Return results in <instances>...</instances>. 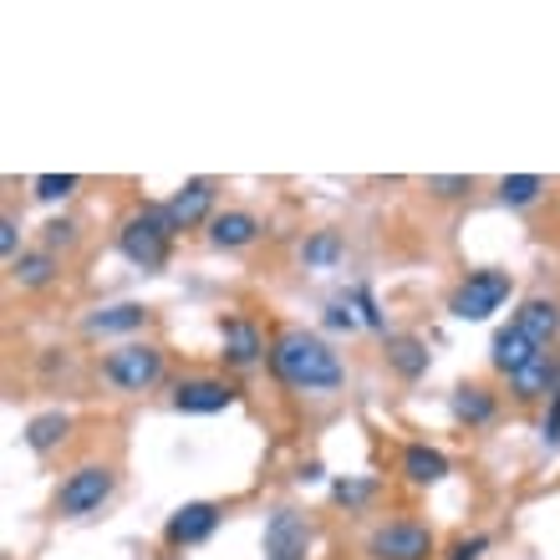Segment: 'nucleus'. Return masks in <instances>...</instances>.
I'll list each match as a JSON object with an SVG mask.
<instances>
[{
    "label": "nucleus",
    "instance_id": "obj_1",
    "mask_svg": "<svg viewBox=\"0 0 560 560\" xmlns=\"http://www.w3.org/2000/svg\"><path fill=\"white\" fill-rule=\"evenodd\" d=\"M270 372H276L285 387L316 393V398H326V393H337V387L347 383V368H341V357L331 352V341L306 331V326L276 331V341H270Z\"/></svg>",
    "mask_w": 560,
    "mask_h": 560
},
{
    "label": "nucleus",
    "instance_id": "obj_2",
    "mask_svg": "<svg viewBox=\"0 0 560 560\" xmlns=\"http://www.w3.org/2000/svg\"><path fill=\"white\" fill-rule=\"evenodd\" d=\"M168 245H174V224L163 205H138L128 220L118 224V250L128 266L138 270H163L168 266Z\"/></svg>",
    "mask_w": 560,
    "mask_h": 560
},
{
    "label": "nucleus",
    "instance_id": "obj_3",
    "mask_svg": "<svg viewBox=\"0 0 560 560\" xmlns=\"http://www.w3.org/2000/svg\"><path fill=\"white\" fill-rule=\"evenodd\" d=\"M510 291H515V276L510 270H469V276L454 285V295H448V316H458V322H489L494 311L510 301Z\"/></svg>",
    "mask_w": 560,
    "mask_h": 560
},
{
    "label": "nucleus",
    "instance_id": "obj_4",
    "mask_svg": "<svg viewBox=\"0 0 560 560\" xmlns=\"http://www.w3.org/2000/svg\"><path fill=\"white\" fill-rule=\"evenodd\" d=\"M163 377V352L153 341H122L118 352L103 357V383L118 393H148Z\"/></svg>",
    "mask_w": 560,
    "mask_h": 560
},
{
    "label": "nucleus",
    "instance_id": "obj_5",
    "mask_svg": "<svg viewBox=\"0 0 560 560\" xmlns=\"http://www.w3.org/2000/svg\"><path fill=\"white\" fill-rule=\"evenodd\" d=\"M113 485H118V474L107 469V464H82V469H72L67 474V485L57 489V510L67 520L97 515V510L113 500Z\"/></svg>",
    "mask_w": 560,
    "mask_h": 560
},
{
    "label": "nucleus",
    "instance_id": "obj_6",
    "mask_svg": "<svg viewBox=\"0 0 560 560\" xmlns=\"http://www.w3.org/2000/svg\"><path fill=\"white\" fill-rule=\"evenodd\" d=\"M372 560H433V530L418 520H387L368 535Z\"/></svg>",
    "mask_w": 560,
    "mask_h": 560
},
{
    "label": "nucleus",
    "instance_id": "obj_7",
    "mask_svg": "<svg viewBox=\"0 0 560 560\" xmlns=\"http://www.w3.org/2000/svg\"><path fill=\"white\" fill-rule=\"evenodd\" d=\"M240 402V387L224 383V377H184L174 387V413H189V418H209V413H224Z\"/></svg>",
    "mask_w": 560,
    "mask_h": 560
},
{
    "label": "nucleus",
    "instance_id": "obj_8",
    "mask_svg": "<svg viewBox=\"0 0 560 560\" xmlns=\"http://www.w3.org/2000/svg\"><path fill=\"white\" fill-rule=\"evenodd\" d=\"M311 556V520L301 510H276L266 520V560H306Z\"/></svg>",
    "mask_w": 560,
    "mask_h": 560
},
{
    "label": "nucleus",
    "instance_id": "obj_9",
    "mask_svg": "<svg viewBox=\"0 0 560 560\" xmlns=\"http://www.w3.org/2000/svg\"><path fill=\"white\" fill-rule=\"evenodd\" d=\"M220 504L214 500H194V504H178L174 515H168V525H163V540L168 546H199V540H209V535L220 530Z\"/></svg>",
    "mask_w": 560,
    "mask_h": 560
},
{
    "label": "nucleus",
    "instance_id": "obj_10",
    "mask_svg": "<svg viewBox=\"0 0 560 560\" xmlns=\"http://www.w3.org/2000/svg\"><path fill=\"white\" fill-rule=\"evenodd\" d=\"M220 341H224V362L230 368H240V372H250V368H260L266 362V331L255 322H245V316H224L220 322Z\"/></svg>",
    "mask_w": 560,
    "mask_h": 560
},
{
    "label": "nucleus",
    "instance_id": "obj_11",
    "mask_svg": "<svg viewBox=\"0 0 560 560\" xmlns=\"http://www.w3.org/2000/svg\"><path fill=\"white\" fill-rule=\"evenodd\" d=\"M168 224L178 230H199V224L214 220V178H189L184 189H174V199H168Z\"/></svg>",
    "mask_w": 560,
    "mask_h": 560
},
{
    "label": "nucleus",
    "instance_id": "obj_12",
    "mask_svg": "<svg viewBox=\"0 0 560 560\" xmlns=\"http://www.w3.org/2000/svg\"><path fill=\"white\" fill-rule=\"evenodd\" d=\"M510 393H515L520 402L556 398V393H560V357L550 352V347H540V352H535V362H530V368H520L515 377H510Z\"/></svg>",
    "mask_w": 560,
    "mask_h": 560
},
{
    "label": "nucleus",
    "instance_id": "obj_13",
    "mask_svg": "<svg viewBox=\"0 0 560 560\" xmlns=\"http://www.w3.org/2000/svg\"><path fill=\"white\" fill-rule=\"evenodd\" d=\"M515 326L535 341V347H556V337H560V301H550V295H525L520 311H515Z\"/></svg>",
    "mask_w": 560,
    "mask_h": 560
},
{
    "label": "nucleus",
    "instance_id": "obj_14",
    "mask_svg": "<svg viewBox=\"0 0 560 560\" xmlns=\"http://www.w3.org/2000/svg\"><path fill=\"white\" fill-rule=\"evenodd\" d=\"M535 352H540V347H535V341L525 337L515 322H510V326H500V331H494V341H489V368L504 372V377H515L520 368H530V362H535Z\"/></svg>",
    "mask_w": 560,
    "mask_h": 560
},
{
    "label": "nucleus",
    "instance_id": "obj_15",
    "mask_svg": "<svg viewBox=\"0 0 560 560\" xmlns=\"http://www.w3.org/2000/svg\"><path fill=\"white\" fill-rule=\"evenodd\" d=\"M260 230H266V224L255 220L250 209H224V214L209 220V245H214V250H245V245L260 240Z\"/></svg>",
    "mask_w": 560,
    "mask_h": 560
},
{
    "label": "nucleus",
    "instance_id": "obj_16",
    "mask_svg": "<svg viewBox=\"0 0 560 560\" xmlns=\"http://www.w3.org/2000/svg\"><path fill=\"white\" fill-rule=\"evenodd\" d=\"M143 326H148V306L118 301V306L92 311L88 322H82V331H88V337H128V331H143Z\"/></svg>",
    "mask_w": 560,
    "mask_h": 560
},
{
    "label": "nucleus",
    "instance_id": "obj_17",
    "mask_svg": "<svg viewBox=\"0 0 560 560\" xmlns=\"http://www.w3.org/2000/svg\"><path fill=\"white\" fill-rule=\"evenodd\" d=\"M402 479L408 485H439V479H448V458L439 454V448H428V443H408L402 448Z\"/></svg>",
    "mask_w": 560,
    "mask_h": 560
},
{
    "label": "nucleus",
    "instance_id": "obj_18",
    "mask_svg": "<svg viewBox=\"0 0 560 560\" xmlns=\"http://www.w3.org/2000/svg\"><path fill=\"white\" fill-rule=\"evenodd\" d=\"M448 408H454V418L458 423H469V428H485L489 418H494V393L489 387H479V383H458L454 387V398H448Z\"/></svg>",
    "mask_w": 560,
    "mask_h": 560
},
{
    "label": "nucleus",
    "instance_id": "obj_19",
    "mask_svg": "<svg viewBox=\"0 0 560 560\" xmlns=\"http://www.w3.org/2000/svg\"><path fill=\"white\" fill-rule=\"evenodd\" d=\"M67 433H72V418L61 413V408H46V413L26 418V448L31 454H51Z\"/></svg>",
    "mask_w": 560,
    "mask_h": 560
},
{
    "label": "nucleus",
    "instance_id": "obj_20",
    "mask_svg": "<svg viewBox=\"0 0 560 560\" xmlns=\"http://www.w3.org/2000/svg\"><path fill=\"white\" fill-rule=\"evenodd\" d=\"M11 280L21 285V291H42V285H51V280H57V255H51V250H26L11 266Z\"/></svg>",
    "mask_w": 560,
    "mask_h": 560
},
{
    "label": "nucleus",
    "instance_id": "obj_21",
    "mask_svg": "<svg viewBox=\"0 0 560 560\" xmlns=\"http://www.w3.org/2000/svg\"><path fill=\"white\" fill-rule=\"evenodd\" d=\"M387 362H393V372H398V377L418 383V377L428 372V347L418 337H387Z\"/></svg>",
    "mask_w": 560,
    "mask_h": 560
},
{
    "label": "nucleus",
    "instance_id": "obj_22",
    "mask_svg": "<svg viewBox=\"0 0 560 560\" xmlns=\"http://www.w3.org/2000/svg\"><path fill=\"white\" fill-rule=\"evenodd\" d=\"M341 250H347V245H341L337 230H316V235L301 245V260H306L311 270H326V266H337L341 260Z\"/></svg>",
    "mask_w": 560,
    "mask_h": 560
},
{
    "label": "nucleus",
    "instance_id": "obj_23",
    "mask_svg": "<svg viewBox=\"0 0 560 560\" xmlns=\"http://www.w3.org/2000/svg\"><path fill=\"white\" fill-rule=\"evenodd\" d=\"M540 189H546V178H540V174H504L500 178V199L510 209L535 205V199H540Z\"/></svg>",
    "mask_w": 560,
    "mask_h": 560
},
{
    "label": "nucleus",
    "instance_id": "obj_24",
    "mask_svg": "<svg viewBox=\"0 0 560 560\" xmlns=\"http://www.w3.org/2000/svg\"><path fill=\"white\" fill-rule=\"evenodd\" d=\"M72 189H77V174H42L31 184V194H36L42 205H57V199H67Z\"/></svg>",
    "mask_w": 560,
    "mask_h": 560
},
{
    "label": "nucleus",
    "instance_id": "obj_25",
    "mask_svg": "<svg viewBox=\"0 0 560 560\" xmlns=\"http://www.w3.org/2000/svg\"><path fill=\"white\" fill-rule=\"evenodd\" d=\"M331 331H357L362 326V316H357V306H352V295H337V301H326V316H322Z\"/></svg>",
    "mask_w": 560,
    "mask_h": 560
},
{
    "label": "nucleus",
    "instance_id": "obj_26",
    "mask_svg": "<svg viewBox=\"0 0 560 560\" xmlns=\"http://www.w3.org/2000/svg\"><path fill=\"white\" fill-rule=\"evenodd\" d=\"M372 479H337V485H331V500L337 504H347V510H357V504H368L372 500Z\"/></svg>",
    "mask_w": 560,
    "mask_h": 560
},
{
    "label": "nucleus",
    "instance_id": "obj_27",
    "mask_svg": "<svg viewBox=\"0 0 560 560\" xmlns=\"http://www.w3.org/2000/svg\"><path fill=\"white\" fill-rule=\"evenodd\" d=\"M352 306L357 316H362V326H372V331H383V311H377V301H372V285H352Z\"/></svg>",
    "mask_w": 560,
    "mask_h": 560
},
{
    "label": "nucleus",
    "instance_id": "obj_28",
    "mask_svg": "<svg viewBox=\"0 0 560 560\" xmlns=\"http://www.w3.org/2000/svg\"><path fill=\"white\" fill-rule=\"evenodd\" d=\"M428 189L439 194V199H458V194L474 189V178L469 174H433V178H428Z\"/></svg>",
    "mask_w": 560,
    "mask_h": 560
},
{
    "label": "nucleus",
    "instance_id": "obj_29",
    "mask_svg": "<svg viewBox=\"0 0 560 560\" xmlns=\"http://www.w3.org/2000/svg\"><path fill=\"white\" fill-rule=\"evenodd\" d=\"M0 255H5L11 266L26 255V250H21V224H15V214H0Z\"/></svg>",
    "mask_w": 560,
    "mask_h": 560
},
{
    "label": "nucleus",
    "instance_id": "obj_30",
    "mask_svg": "<svg viewBox=\"0 0 560 560\" xmlns=\"http://www.w3.org/2000/svg\"><path fill=\"white\" fill-rule=\"evenodd\" d=\"M72 240H77V224H67V220H51V224H46V230H42V250H57V245H61V250H67Z\"/></svg>",
    "mask_w": 560,
    "mask_h": 560
},
{
    "label": "nucleus",
    "instance_id": "obj_31",
    "mask_svg": "<svg viewBox=\"0 0 560 560\" xmlns=\"http://www.w3.org/2000/svg\"><path fill=\"white\" fill-rule=\"evenodd\" d=\"M485 550H489V535H469V540H454L443 560H479Z\"/></svg>",
    "mask_w": 560,
    "mask_h": 560
},
{
    "label": "nucleus",
    "instance_id": "obj_32",
    "mask_svg": "<svg viewBox=\"0 0 560 560\" xmlns=\"http://www.w3.org/2000/svg\"><path fill=\"white\" fill-rule=\"evenodd\" d=\"M540 439L550 443V448H560V393L550 398V408H546V423H540Z\"/></svg>",
    "mask_w": 560,
    "mask_h": 560
}]
</instances>
